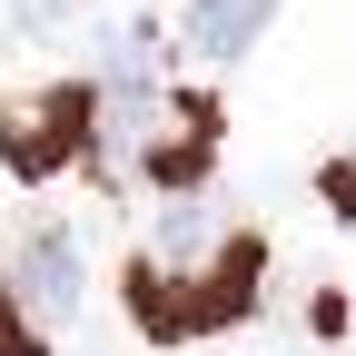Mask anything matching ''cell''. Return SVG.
<instances>
[{
    "label": "cell",
    "mask_w": 356,
    "mask_h": 356,
    "mask_svg": "<svg viewBox=\"0 0 356 356\" xmlns=\"http://www.w3.org/2000/svg\"><path fill=\"white\" fill-rule=\"evenodd\" d=\"M129 297H139V327H149L159 346L208 337V327L248 317V297H257V238H248V228H228V238H218L198 267H149V257H139Z\"/></svg>",
    "instance_id": "6da1fadb"
},
{
    "label": "cell",
    "mask_w": 356,
    "mask_h": 356,
    "mask_svg": "<svg viewBox=\"0 0 356 356\" xmlns=\"http://www.w3.org/2000/svg\"><path fill=\"white\" fill-rule=\"evenodd\" d=\"M89 149V89L50 79V89H0V168L20 178H50Z\"/></svg>",
    "instance_id": "7a4b0ae2"
},
{
    "label": "cell",
    "mask_w": 356,
    "mask_h": 356,
    "mask_svg": "<svg viewBox=\"0 0 356 356\" xmlns=\"http://www.w3.org/2000/svg\"><path fill=\"white\" fill-rule=\"evenodd\" d=\"M0 287L30 307V327H60V317H79V287H89L79 238L60 228V218H20V228H10V248H0Z\"/></svg>",
    "instance_id": "3957f363"
},
{
    "label": "cell",
    "mask_w": 356,
    "mask_h": 356,
    "mask_svg": "<svg viewBox=\"0 0 356 356\" xmlns=\"http://www.w3.org/2000/svg\"><path fill=\"white\" fill-rule=\"evenodd\" d=\"M267 20H277V0H188V10H178L188 50H198V60H218V70H228V60H248Z\"/></svg>",
    "instance_id": "277c9868"
},
{
    "label": "cell",
    "mask_w": 356,
    "mask_h": 356,
    "mask_svg": "<svg viewBox=\"0 0 356 356\" xmlns=\"http://www.w3.org/2000/svg\"><path fill=\"white\" fill-rule=\"evenodd\" d=\"M149 178H159V188H198V178H208V119L198 129H168V139L149 149Z\"/></svg>",
    "instance_id": "5b68a950"
},
{
    "label": "cell",
    "mask_w": 356,
    "mask_h": 356,
    "mask_svg": "<svg viewBox=\"0 0 356 356\" xmlns=\"http://www.w3.org/2000/svg\"><path fill=\"white\" fill-rule=\"evenodd\" d=\"M0 356H50V346H40V327H30V307H20L10 287H0Z\"/></svg>",
    "instance_id": "8992f818"
}]
</instances>
